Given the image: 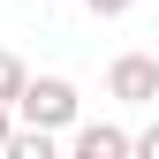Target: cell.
I'll use <instances>...</instances> for the list:
<instances>
[{
  "label": "cell",
  "instance_id": "1",
  "mask_svg": "<svg viewBox=\"0 0 159 159\" xmlns=\"http://www.w3.org/2000/svg\"><path fill=\"white\" fill-rule=\"evenodd\" d=\"M15 121H30V129H53L61 136L76 121V84L68 76H30L23 91H15Z\"/></svg>",
  "mask_w": 159,
  "mask_h": 159
},
{
  "label": "cell",
  "instance_id": "2",
  "mask_svg": "<svg viewBox=\"0 0 159 159\" xmlns=\"http://www.w3.org/2000/svg\"><path fill=\"white\" fill-rule=\"evenodd\" d=\"M106 91L121 98V106H152L159 98V61L152 53H121V61L106 68Z\"/></svg>",
  "mask_w": 159,
  "mask_h": 159
},
{
  "label": "cell",
  "instance_id": "3",
  "mask_svg": "<svg viewBox=\"0 0 159 159\" xmlns=\"http://www.w3.org/2000/svg\"><path fill=\"white\" fill-rule=\"evenodd\" d=\"M68 152H76V159H129V152H136V136H129V129H114V121H84V129L68 136Z\"/></svg>",
  "mask_w": 159,
  "mask_h": 159
},
{
  "label": "cell",
  "instance_id": "4",
  "mask_svg": "<svg viewBox=\"0 0 159 159\" xmlns=\"http://www.w3.org/2000/svg\"><path fill=\"white\" fill-rule=\"evenodd\" d=\"M8 159H53V129H30L23 121V129L8 136Z\"/></svg>",
  "mask_w": 159,
  "mask_h": 159
},
{
  "label": "cell",
  "instance_id": "5",
  "mask_svg": "<svg viewBox=\"0 0 159 159\" xmlns=\"http://www.w3.org/2000/svg\"><path fill=\"white\" fill-rule=\"evenodd\" d=\"M30 84V68L15 61V53H0V106H15V91Z\"/></svg>",
  "mask_w": 159,
  "mask_h": 159
},
{
  "label": "cell",
  "instance_id": "6",
  "mask_svg": "<svg viewBox=\"0 0 159 159\" xmlns=\"http://www.w3.org/2000/svg\"><path fill=\"white\" fill-rule=\"evenodd\" d=\"M136 152H144V159H159V121H152V129H136Z\"/></svg>",
  "mask_w": 159,
  "mask_h": 159
},
{
  "label": "cell",
  "instance_id": "7",
  "mask_svg": "<svg viewBox=\"0 0 159 159\" xmlns=\"http://www.w3.org/2000/svg\"><path fill=\"white\" fill-rule=\"evenodd\" d=\"M91 15H129V0H84Z\"/></svg>",
  "mask_w": 159,
  "mask_h": 159
},
{
  "label": "cell",
  "instance_id": "8",
  "mask_svg": "<svg viewBox=\"0 0 159 159\" xmlns=\"http://www.w3.org/2000/svg\"><path fill=\"white\" fill-rule=\"evenodd\" d=\"M8 136H15V106H0V152H8Z\"/></svg>",
  "mask_w": 159,
  "mask_h": 159
}]
</instances>
